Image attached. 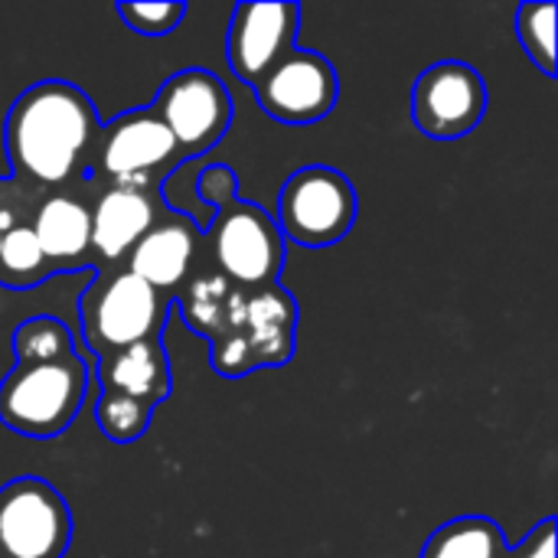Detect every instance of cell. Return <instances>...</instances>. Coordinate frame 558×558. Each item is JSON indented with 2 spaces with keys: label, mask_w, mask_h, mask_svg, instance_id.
I'll use <instances>...</instances> for the list:
<instances>
[{
  "label": "cell",
  "mask_w": 558,
  "mask_h": 558,
  "mask_svg": "<svg viewBox=\"0 0 558 558\" xmlns=\"http://www.w3.org/2000/svg\"><path fill=\"white\" fill-rule=\"evenodd\" d=\"M154 418V405L128 399V396H114V392H101L98 405H95V422L101 428V435L114 445H131L141 435H147Z\"/></svg>",
  "instance_id": "ffe728a7"
},
{
  "label": "cell",
  "mask_w": 558,
  "mask_h": 558,
  "mask_svg": "<svg viewBox=\"0 0 558 558\" xmlns=\"http://www.w3.org/2000/svg\"><path fill=\"white\" fill-rule=\"evenodd\" d=\"M507 558H556V517H546L520 546H510Z\"/></svg>",
  "instance_id": "603a6c76"
},
{
  "label": "cell",
  "mask_w": 558,
  "mask_h": 558,
  "mask_svg": "<svg viewBox=\"0 0 558 558\" xmlns=\"http://www.w3.org/2000/svg\"><path fill=\"white\" fill-rule=\"evenodd\" d=\"M490 95L471 62L445 59L418 72L412 88V121L432 141L468 137L487 114Z\"/></svg>",
  "instance_id": "9c48e42d"
},
{
  "label": "cell",
  "mask_w": 558,
  "mask_h": 558,
  "mask_svg": "<svg viewBox=\"0 0 558 558\" xmlns=\"http://www.w3.org/2000/svg\"><path fill=\"white\" fill-rule=\"evenodd\" d=\"M72 510L43 477H13L0 487V558H65Z\"/></svg>",
  "instance_id": "ba28073f"
},
{
  "label": "cell",
  "mask_w": 558,
  "mask_h": 558,
  "mask_svg": "<svg viewBox=\"0 0 558 558\" xmlns=\"http://www.w3.org/2000/svg\"><path fill=\"white\" fill-rule=\"evenodd\" d=\"M124 268L137 275L154 291L177 301V294L203 271H209L203 226L183 213L163 209L160 219L141 235V242L128 252Z\"/></svg>",
  "instance_id": "8fae6325"
},
{
  "label": "cell",
  "mask_w": 558,
  "mask_h": 558,
  "mask_svg": "<svg viewBox=\"0 0 558 558\" xmlns=\"http://www.w3.org/2000/svg\"><path fill=\"white\" fill-rule=\"evenodd\" d=\"M298 33L301 3H239L226 36V59L232 75L255 88L298 46Z\"/></svg>",
  "instance_id": "7c38bea8"
},
{
  "label": "cell",
  "mask_w": 558,
  "mask_h": 558,
  "mask_svg": "<svg viewBox=\"0 0 558 558\" xmlns=\"http://www.w3.org/2000/svg\"><path fill=\"white\" fill-rule=\"evenodd\" d=\"M517 36L526 59L546 75L556 78V3L553 0H526L517 10Z\"/></svg>",
  "instance_id": "ac0fdd59"
},
{
  "label": "cell",
  "mask_w": 558,
  "mask_h": 558,
  "mask_svg": "<svg viewBox=\"0 0 558 558\" xmlns=\"http://www.w3.org/2000/svg\"><path fill=\"white\" fill-rule=\"evenodd\" d=\"M170 209L160 190H131V186H95L92 193V258L95 271L124 265L128 252L141 235Z\"/></svg>",
  "instance_id": "5bb4252c"
},
{
  "label": "cell",
  "mask_w": 558,
  "mask_h": 558,
  "mask_svg": "<svg viewBox=\"0 0 558 558\" xmlns=\"http://www.w3.org/2000/svg\"><path fill=\"white\" fill-rule=\"evenodd\" d=\"M56 278V268L46 262V255L36 245V235L26 226H16L3 235L0 245V288L7 291H29Z\"/></svg>",
  "instance_id": "e0dca14e"
},
{
  "label": "cell",
  "mask_w": 558,
  "mask_h": 558,
  "mask_svg": "<svg viewBox=\"0 0 558 558\" xmlns=\"http://www.w3.org/2000/svg\"><path fill=\"white\" fill-rule=\"evenodd\" d=\"M170 307L173 301L167 294L144 284L124 265L101 268L92 288H85L78 298L82 340L101 360L141 340L163 337Z\"/></svg>",
  "instance_id": "277c9868"
},
{
  "label": "cell",
  "mask_w": 558,
  "mask_h": 558,
  "mask_svg": "<svg viewBox=\"0 0 558 558\" xmlns=\"http://www.w3.org/2000/svg\"><path fill=\"white\" fill-rule=\"evenodd\" d=\"M262 111L281 124H317L340 98L333 62L317 49L294 46L255 88Z\"/></svg>",
  "instance_id": "30bf717a"
},
{
  "label": "cell",
  "mask_w": 558,
  "mask_h": 558,
  "mask_svg": "<svg viewBox=\"0 0 558 558\" xmlns=\"http://www.w3.org/2000/svg\"><path fill=\"white\" fill-rule=\"evenodd\" d=\"M43 190L16 180L13 173L0 177V245H3V235L16 226H26L36 203H39Z\"/></svg>",
  "instance_id": "7402d4cb"
},
{
  "label": "cell",
  "mask_w": 558,
  "mask_h": 558,
  "mask_svg": "<svg viewBox=\"0 0 558 558\" xmlns=\"http://www.w3.org/2000/svg\"><path fill=\"white\" fill-rule=\"evenodd\" d=\"M98 131L101 118L85 88L65 78H43L23 88L3 114L10 173L36 190L85 180Z\"/></svg>",
  "instance_id": "6da1fadb"
},
{
  "label": "cell",
  "mask_w": 558,
  "mask_h": 558,
  "mask_svg": "<svg viewBox=\"0 0 558 558\" xmlns=\"http://www.w3.org/2000/svg\"><path fill=\"white\" fill-rule=\"evenodd\" d=\"M150 111L177 141L183 160L206 157L232 128V95L226 82L199 65L173 72L154 95Z\"/></svg>",
  "instance_id": "52a82bcc"
},
{
  "label": "cell",
  "mask_w": 558,
  "mask_h": 558,
  "mask_svg": "<svg viewBox=\"0 0 558 558\" xmlns=\"http://www.w3.org/2000/svg\"><path fill=\"white\" fill-rule=\"evenodd\" d=\"M95 376H98L101 392L128 396L154 409L173 396V369H170V353L163 347V337L141 340L134 347L101 356L95 366Z\"/></svg>",
  "instance_id": "9a60e30c"
},
{
  "label": "cell",
  "mask_w": 558,
  "mask_h": 558,
  "mask_svg": "<svg viewBox=\"0 0 558 558\" xmlns=\"http://www.w3.org/2000/svg\"><path fill=\"white\" fill-rule=\"evenodd\" d=\"M88 363L75 356L13 363L0 379V425L23 438H56L72 428L85 405Z\"/></svg>",
  "instance_id": "3957f363"
},
{
  "label": "cell",
  "mask_w": 558,
  "mask_h": 558,
  "mask_svg": "<svg viewBox=\"0 0 558 558\" xmlns=\"http://www.w3.org/2000/svg\"><path fill=\"white\" fill-rule=\"evenodd\" d=\"M114 10L124 20V26L141 36H170L186 16V3L180 0H144V3L134 0V3H118Z\"/></svg>",
  "instance_id": "44dd1931"
},
{
  "label": "cell",
  "mask_w": 558,
  "mask_h": 558,
  "mask_svg": "<svg viewBox=\"0 0 558 558\" xmlns=\"http://www.w3.org/2000/svg\"><path fill=\"white\" fill-rule=\"evenodd\" d=\"M360 216V196L337 167L311 163L294 170L278 196L275 226L284 242L301 248H330L350 235Z\"/></svg>",
  "instance_id": "8992f818"
},
{
  "label": "cell",
  "mask_w": 558,
  "mask_h": 558,
  "mask_svg": "<svg viewBox=\"0 0 558 558\" xmlns=\"http://www.w3.org/2000/svg\"><path fill=\"white\" fill-rule=\"evenodd\" d=\"M186 160L177 141L157 121V114L150 108H134L101 121L85 180L95 186L163 190V183Z\"/></svg>",
  "instance_id": "5b68a950"
},
{
  "label": "cell",
  "mask_w": 558,
  "mask_h": 558,
  "mask_svg": "<svg viewBox=\"0 0 558 558\" xmlns=\"http://www.w3.org/2000/svg\"><path fill=\"white\" fill-rule=\"evenodd\" d=\"M75 353V333L59 317H29L13 330V363H46Z\"/></svg>",
  "instance_id": "d6986e66"
},
{
  "label": "cell",
  "mask_w": 558,
  "mask_h": 558,
  "mask_svg": "<svg viewBox=\"0 0 558 558\" xmlns=\"http://www.w3.org/2000/svg\"><path fill=\"white\" fill-rule=\"evenodd\" d=\"M235 183L239 177L226 163H209L196 177V199L213 209V219L203 226L209 268L245 291L271 288L281 281L288 242L271 213L235 196Z\"/></svg>",
  "instance_id": "7a4b0ae2"
},
{
  "label": "cell",
  "mask_w": 558,
  "mask_h": 558,
  "mask_svg": "<svg viewBox=\"0 0 558 558\" xmlns=\"http://www.w3.org/2000/svg\"><path fill=\"white\" fill-rule=\"evenodd\" d=\"M92 193L95 183L75 180L69 186L43 190L29 229L39 252L56 268V275H75L95 268L92 258Z\"/></svg>",
  "instance_id": "4fadbf2b"
},
{
  "label": "cell",
  "mask_w": 558,
  "mask_h": 558,
  "mask_svg": "<svg viewBox=\"0 0 558 558\" xmlns=\"http://www.w3.org/2000/svg\"><path fill=\"white\" fill-rule=\"evenodd\" d=\"M507 536L500 523L481 513L441 523L422 546V558H507Z\"/></svg>",
  "instance_id": "2e32d148"
}]
</instances>
